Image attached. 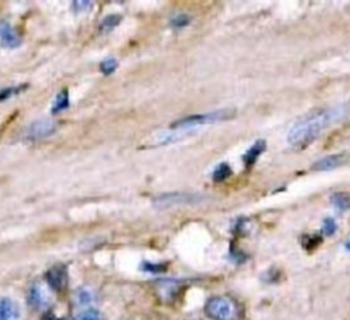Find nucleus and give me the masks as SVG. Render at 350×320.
Segmentation results:
<instances>
[{
	"instance_id": "obj_5",
	"label": "nucleus",
	"mask_w": 350,
	"mask_h": 320,
	"mask_svg": "<svg viewBox=\"0 0 350 320\" xmlns=\"http://www.w3.org/2000/svg\"><path fill=\"white\" fill-rule=\"evenodd\" d=\"M57 129V123L52 119H38L30 123L25 131V138L29 141H37L53 134Z\"/></svg>"
},
{
	"instance_id": "obj_22",
	"label": "nucleus",
	"mask_w": 350,
	"mask_h": 320,
	"mask_svg": "<svg viewBox=\"0 0 350 320\" xmlns=\"http://www.w3.org/2000/svg\"><path fill=\"white\" fill-rule=\"evenodd\" d=\"M320 242H321V237H320V235H316V234H313V235H305V237L302 238V243H304V246H305L306 249H313V248H316Z\"/></svg>"
},
{
	"instance_id": "obj_25",
	"label": "nucleus",
	"mask_w": 350,
	"mask_h": 320,
	"mask_svg": "<svg viewBox=\"0 0 350 320\" xmlns=\"http://www.w3.org/2000/svg\"><path fill=\"white\" fill-rule=\"evenodd\" d=\"M345 248H346V249L350 252V239H349V241L345 243Z\"/></svg>"
},
{
	"instance_id": "obj_14",
	"label": "nucleus",
	"mask_w": 350,
	"mask_h": 320,
	"mask_svg": "<svg viewBox=\"0 0 350 320\" xmlns=\"http://www.w3.org/2000/svg\"><path fill=\"white\" fill-rule=\"evenodd\" d=\"M70 103V97H68V90L63 89L57 93L55 101H53V107H52V114H57L63 109H66L68 107Z\"/></svg>"
},
{
	"instance_id": "obj_20",
	"label": "nucleus",
	"mask_w": 350,
	"mask_h": 320,
	"mask_svg": "<svg viewBox=\"0 0 350 320\" xmlns=\"http://www.w3.org/2000/svg\"><path fill=\"white\" fill-rule=\"evenodd\" d=\"M338 230V224L335 219L332 217H325L323 220V227H321V234L324 235H332Z\"/></svg>"
},
{
	"instance_id": "obj_21",
	"label": "nucleus",
	"mask_w": 350,
	"mask_h": 320,
	"mask_svg": "<svg viewBox=\"0 0 350 320\" xmlns=\"http://www.w3.org/2000/svg\"><path fill=\"white\" fill-rule=\"evenodd\" d=\"M141 269L150 272V274H159V272L165 271V264H153L150 261H144L141 264Z\"/></svg>"
},
{
	"instance_id": "obj_11",
	"label": "nucleus",
	"mask_w": 350,
	"mask_h": 320,
	"mask_svg": "<svg viewBox=\"0 0 350 320\" xmlns=\"http://www.w3.org/2000/svg\"><path fill=\"white\" fill-rule=\"evenodd\" d=\"M27 301H29L30 306H33L36 309L44 308L46 305V295L40 283H34L30 287V290L27 293Z\"/></svg>"
},
{
	"instance_id": "obj_16",
	"label": "nucleus",
	"mask_w": 350,
	"mask_h": 320,
	"mask_svg": "<svg viewBox=\"0 0 350 320\" xmlns=\"http://www.w3.org/2000/svg\"><path fill=\"white\" fill-rule=\"evenodd\" d=\"M27 86L26 85H19V86H10V88H4L0 90V101H4L12 96H16L19 94L21 92H23Z\"/></svg>"
},
{
	"instance_id": "obj_18",
	"label": "nucleus",
	"mask_w": 350,
	"mask_h": 320,
	"mask_svg": "<svg viewBox=\"0 0 350 320\" xmlns=\"http://www.w3.org/2000/svg\"><path fill=\"white\" fill-rule=\"evenodd\" d=\"M118 68V60L115 57H107L100 63V70L103 74L109 75Z\"/></svg>"
},
{
	"instance_id": "obj_4",
	"label": "nucleus",
	"mask_w": 350,
	"mask_h": 320,
	"mask_svg": "<svg viewBox=\"0 0 350 320\" xmlns=\"http://www.w3.org/2000/svg\"><path fill=\"white\" fill-rule=\"evenodd\" d=\"M205 197L198 193H187V191H172L157 196L153 202L157 206H171L178 204H196L201 202Z\"/></svg>"
},
{
	"instance_id": "obj_1",
	"label": "nucleus",
	"mask_w": 350,
	"mask_h": 320,
	"mask_svg": "<svg viewBox=\"0 0 350 320\" xmlns=\"http://www.w3.org/2000/svg\"><path fill=\"white\" fill-rule=\"evenodd\" d=\"M349 111L350 107L347 104H340L302 118L290 129L287 134V142L297 149L306 148L325 129L346 118Z\"/></svg>"
},
{
	"instance_id": "obj_8",
	"label": "nucleus",
	"mask_w": 350,
	"mask_h": 320,
	"mask_svg": "<svg viewBox=\"0 0 350 320\" xmlns=\"http://www.w3.org/2000/svg\"><path fill=\"white\" fill-rule=\"evenodd\" d=\"M345 161H346V155H343V153L328 155V156H325V157L319 159V160L312 165V168H313L314 171H329V170H334V168L340 167Z\"/></svg>"
},
{
	"instance_id": "obj_10",
	"label": "nucleus",
	"mask_w": 350,
	"mask_h": 320,
	"mask_svg": "<svg viewBox=\"0 0 350 320\" xmlns=\"http://www.w3.org/2000/svg\"><path fill=\"white\" fill-rule=\"evenodd\" d=\"M19 308L16 302L11 298L0 299V320H18Z\"/></svg>"
},
{
	"instance_id": "obj_13",
	"label": "nucleus",
	"mask_w": 350,
	"mask_h": 320,
	"mask_svg": "<svg viewBox=\"0 0 350 320\" xmlns=\"http://www.w3.org/2000/svg\"><path fill=\"white\" fill-rule=\"evenodd\" d=\"M331 202L339 211H349L350 209V194L347 193H334L331 196Z\"/></svg>"
},
{
	"instance_id": "obj_3",
	"label": "nucleus",
	"mask_w": 350,
	"mask_h": 320,
	"mask_svg": "<svg viewBox=\"0 0 350 320\" xmlns=\"http://www.w3.org/2000/svg\"><path fill=\"white\" fill-rule=\"evenodd\" d=\"M205 315L212 320H237L238 319V308L237 304L224 295L211 297L205 306Z\"/></svg>"
},
{
	"instance_id": "obj_9",
	"label": "nucleus",
	"mask_w": 350,
	"mask_h": 320,
	"mask_svg": "<svg viewBox=\"0 0 350 320\" xmlns=\"http://www.w3.org/2000/svg\"><path fill=\"white\" fill-rule=\"evenodd\" d=\"M265 148H267L265 141H262V139L256 141V142L245 152V155L242 156V160H243L245 167H246V168L253 167L254 163L258 160V157H260V156L262 155V152L265 150Z\"/></svg>"
},
{
	"instance_id": "obj_6",
	"label": "nucleus",
	"mask_w": 350,
	"mask_h": 320,
	"mask_svg": "<svg viewBox=\"0 0 350 320\" xmlns=\"http://www.w3.org/2000/svg\"><path fill=\"white\" fill-rule=\"evenodd\" d=\"M45 280L51 289L55 291H62L67 286V269L60 265L52 267L46 271Z\"/></svg>"
},
{
	"instance_id": "obj_12",
	"label": "nucleus",
	"mask_w": 350,
	"mask_h": 320,
	"mask_svg": "<svg viewBox=\"0 0 350 320\" xmlns=\"http://www.w3.org/2000/svg\"><path fill=\"white\" fill-rule=\"evenodd\" d=\"M231 175H232L231 167L227 163H220L215 167L212 172V179L215 182H223V181H227Z\"/></svg>"
},
{
	"instance_id": "obj_15",
	"label": "nucleus",
	"mask_w": 350,
	"mask_h": 320,
	"mask_svg": "<svg viewBox=\"0 0 350 320\" xmlns=\"http://www.w3.org/2000/svg\"><path fill=\"white\" fill-rule=\"evenodd\" d=\"M122 21V15L119 14H111V15H107L103 21H101V25H100V30L101 31H109L112 30L113 27H116Z\"/></svg>"
},
{
	"instance_id": "obj_2",
	"label": "nucleus",
	"mask_w": 350,
	"mask_h": 320,
	"mask_svg": "<svg viewBox=\"0 0 350 320\" xmlns=\"http://www.w3.org/2000/svg\"><path fill=\"white\" fill-rule=\"evenodd\" d=\"M235 115V109L232 108H224V109H216L205 114H194L185 116L182 119L175 120L171 124V129H196L208 123H215V122H221L231 119Z\"/></svg>"
},
{
	"instance_id": "obj_19",
	"label": "nucleus",
	"mask_w": 350,
	"mask_h": 320,
	"mask_svg": "<svg viewBox=\"0 0 350 320\" xmlns=\"http://www.w3.org/2000/svg\"><path fill=\"white\" fill-rule=\"evenodd\" d=\"M72 320H104V316L96 309H88V310L79 313Z\"/></svg>"
},
{
	"instance_id": "obj_17",
	"label": "nucleus",
	"mask_w": 350,
	"mask_h": 320,
	"mask_svg": "<svg viewBox=\"0 0 350 320\" xmlns=\"http://www.w3.org/2000/svg\"><path fill=\"white\" fill-rule=\"evenodd\" d=\"M189 23H190V16L187 14H176L170 21V25L174 29H182V27L187 26Z\"/></svg>"
},
{
	"instance_id": "obj_7",
	"label": "nucleus",
	"mask_w": 350,
	"mask_h": 320,
	"mask_svg": "<svg viewBox=\"0 0 350 320\" xmlns=\"http://www.w3.org/2000/svg\"><path fill=\"white\" fill-rule=\"evenodd\" d=\"M22 42L16 30L4 19L0 21V44L5 48H16Z\"/></svg>"
},
{
	"instance_id": "obj_24",
	"label": "nucleus",
	"mask_w": 350,
	"mask_h": 320,
	"mask_svg": "<svg viewBox=\"0 0 350 320\" xmlns=\"http://www.w3.org/2000/svg\"><path fill=\"white\" fill-rule=\"evenodd\" d=\"M89 299H90V293H89V291H81V293H79V301H81L82 304L89 302Z\"/></svg>"
},
{
	"instance_id": "obj_23",
	"label": "nucleus",
	"mask_w": 350,
	"mask_h": 320,
	"mask_svg": "<svg viewBox=\"0 0 350 320\" xmlns=\"http://www.w3.org/2000/svg\"><path fill=\"white\" fill-rule=\"evenodd\" d=\"M74 8L77 12L79 11H88L90 7H92V3L90 1H74Z\"/></svg>"
}]
</instances>
